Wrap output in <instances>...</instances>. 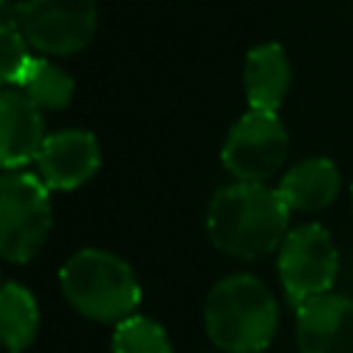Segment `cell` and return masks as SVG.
<instances>
[{
	"label": "cell",
	"instance_id": "cell-10",
	"mask_svg": "<svg viewBox=\"0 0 353 353\" xmlns=\"http://www.w3.org/2000/svg\"><path fill=\"white\" fill-rule=\"evenodd\" d=\"M0 130H3V168L17 171L39 157L47 135L41 108H36L19 88H3L0 94Z\"/></svg>",
	"mask_w": 353,
	"mask_h": 353
},
{
	"label": "cell",
	"instance_id": "cell-11",
	"mask_svg": "<svg viewBox=\"0 0 353 353\" xmlns=\"http://www.w3.org/2000/svg\"><path fill=\"white\" fill-rule=\"evenodd\" d=\"M243 85H245V99L251 110L276 113L290 88V61L284 47L276 41L256 44L245 55Z\"/></svg>",
	"mask_w": 353,
	"mask_h": 353
},
{
	"label": "cell",
	"instance_id": "cell-12",
	"mask_svg": "<svg viewBox=\"0 0 353 353\" xmlns=\"http://www.w3.org/2000/svg\"><path fill=\"white\" fill-rule=\"evenodd\" d=\"M339 188H342L339 168L328 157L301 160L279 182V193L287 201V207L301 212H317L328 207L336 199Z\"/></svg>",
	"mask_w": 353,
	"mask_h": 353
},
{
	"label": "cell",
	"instance_id": "cell-8",
	"mask_svg": "<svg viewBox=\"0 0 353 353\" xmlns=\"http://www.w3.org/2000/svg\"><path fill=\"white\" fill-rule=\"evenodd\" d=\"M39 176L52 190H74L99 168L97 138L85 130H61L47 135L39 157Z\"/></svg>",
	"mask_w": 353,
	"mask_h": 353
},
{
	"label": "cell",
	"instance_id": "cell-2",
	"mask_svg": "<svg viewBox=\"0 0 353 353\" xmlns=\"http://www.w3.org/2000/svg\"><path fill=\"white\" fill-rule=\"evenodd\" d=\"M204 325L226 353H262L279 328V306L256 276L234 273L210 290Z\"/></svg>",
	"mask_w": 353,
	"mask_h": 353
},
{
	"label": "cell",
	"instance_id": "cell-6",
	"mask_svg": "<svg viewBox=\"0 0 353 353\" xmlns=\"http://www.w3.org/2000/svg\"><path fill=\"white\" fill-rule=\"evenodd\" d=\"M287 130L270 110L243 113L223 143L221 160L237 182H265L273 176L287 157Z\"/></svg>",
	"mask_w": 353,
	"mask_h": 353
},
{
	"label": "cell",
	"instance_id": "cell-1",
	"mask_svg": "<svg viewBox=\"0 0 353 353\" xmlns=\"http://www.w3.org/2000/svg\"><path fill=\"white\" fill-rule=\"evenodd\" d=\"M290 207L279 188L234 182L221 188L207 207V232L218 251L237 259H259L281 248Z\"/></svg>",
	"mask_w": 353,
	"mask_h": 353
},
{
	"label": "cell",
	"instance_id": "cell-9",
	"mask_svg": "<svg viewBox=\"0 0 353 353\" xmlns=\"http://www.w3.org/2000/svg\"><path fill=\"white\" fill-rule=\"evenodd\" d=\"M298 312L301 353H353V301L345 295H320Z\"/></svg>",
	"mask_w": 353,
	"mask_h": 353
},
{
	"label": "cell",
	"instance_id": "cell-5",
	"mask_svg": "<svg viewBox=\"0 0 353 353\" xmlns=\"http://www.w3.org/2000/svg\"><path fill=\"white\" fill-rule=\"evenodd\" d=\"M336 270H339V254L325 226L306 223L287 232L279 248V276L295 309L312 298L328 295Z\"/></svg>",
	"mask_w": 353,
	"mask_h": 353
},
{
	"label": "cell",
	"instance_id": "cell-7",
	"mask_svg": "<svg viewBox=\"0 0 353 353\" xmlns=\"http://www.w3.org/2000/svg\"><path fill=\"white\" fill-rule=\"evenodd\" d=\"M19 28L39 52L74 55L97 33V6L94 0H25Z\"/></svg>",
	"mask_w": 353,
	"mask_h": 353
},
{
	"label": "cell",
	"instance_id": "cell-4",
	"mask_svg": "<svg viewBox=\"0 0 353 353\" xmlns=\"http://www.w3.org/2000/svg\"><path fill=\"white\" fill-rule=\"evenodd\" d=\"M52 226L50 188L28 171H6L0 179V254L28 262L39 254Z\"/></svg>",
	"mask_w": 353,
	"mask_h": 353
},
{
	"label": "cell",
	"instance_id": "cell-15",
	"mask_svg": "<svg viewBox=\"0 0 353 353\" xmlns=\"http://www.w3.org/2000/svg\"><path fill=\"white\" fill-rule=\"evenodd\" d=\"M0 55H3V83L6 88L17 85L19 74L25 72V66L30 63V52H28V39L19 28V6H14L11 0L0 3Z\"/></svg>",
	"mask_w": 353,
	"mask_h": 353
},
{
	"label": "cell",
	"instance_id": "cell-17",
	"mask_svg": "<svg viewBox=\"0 0 353 353\" xmlns=\"http://www.w3.org/2000/svg\"><path fill=\"white\" fill-rule=\"evenodd\" d=\"M350 196H353V188H350Z\"/></svg>",
	"mask_w": 353,
	"mask_h": 353
},
{
	"label": "cell",
	"instance_id": "cell-16",
	"mask_svg": "<svg viewBox=\"0 0 353 353\" xmlns=\"http://www.w3.org/2000/svg\"><path fill=\"white\" fill-rule=\"evenodd\" d=\"M110 347L113 353H171V342L163 325L141 314L116 323Z\"/></svg>",
	"mask_w": 353,
	"mask_h": 353
},
{
	"label": "cell",
	"instance_id": "cell-3",
	"mask_svg": "<svg viewBox=\"0 0 353 353\" xmlns=\"http://www.w3.org/2000/svg\"><path fill=\"white\" fill-rule=\"evenodd\" d=\"M61 290L66 301L97 323H121L141 303L135 270L116 254L83 248L61 268Z\"/></svg>",
	"mask_w": 353,
	"mask_h": 353
},
{
	"label": "cell",
	"instance_id": "cell-14",
	"mask_svg": "<svg viewBox=\"0 0 353 353\" xmlns=\"http://www.w3.org/2000/svg\"><path fill=\"white\" fill-rule=\"evenodd\" d=\"M11 88H19L41 110H61L72 102L74 80L52 61L33 55L30 63L25 66V72L19 74L17 85H11Z\"/></svg>",
	"mask_w": 353,
	"mask_h": 353
},
{
	"label": "cell",
	"instance_id": "cell-13",
	"mask_svg": "<svg viewBox=\"0 0 353 353\" xmlns=\"http://www.w3.org/2000/svg\"><path fill=\"white\" fill-rule=\"evenodd\" d=\"M0 325H3V342L8 353H22L30 347L39 331V309L30 295L17 281H6L0 292Z\"/></svg>",
	"mask_w": 353,
	"mask_h": 353
}]
</instances>
